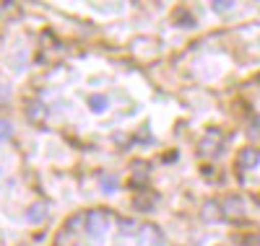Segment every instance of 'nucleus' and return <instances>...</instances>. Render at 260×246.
I'll return each mask as SVG.
<instances>
[{
    "instance_id": "f257e3e1",
    "label": "nucleus",
    "mask_w": 260,
    "mask_h": 246,
    "mask_svg": "<svg viewBox=\"0 0 260 246\" xmlns=\"http://www.w3.org/2000/svg\"><path fill=\"white\" fill-rule=\"evenodd\" d=\"M83 223H86V233L94 236V238H102L107 233V226H110V213L107 210H89Z\"/></svg>"
},
{
    "instance_id": "f03ea898",
    "label": "nucleus",
    "mask_w": 260,
    "mask_h": 246,
    "mask_svg": "<svg viewBox=\"0 0 260 246\" xmlns=\"http://www.w3.org/2000/svg\"><path fill=\"white\" fill-rule=\"evenodd\" d=\"M219 150H221V132L208 130L203 135V143H201V153L208 155V158H213V155H219Z\"/></svg>"
},
{
    "instance_id": "7ed1b4c3",
    "label": "nucleus",
    "mask_w": 260,
    "mask_h": 246,
    "mask_svg": "<svg viewBox=\"0 0 260 246\" xmlns=\"http://www.w3.org/2000/svg\"><path fill=\"white\" fill-rule=\"evenodd\" d=\"M138 241L143 246H164V233L156 226L146 223V226H141V231H138Z\"/></svg>"
},
{
    "instance_id": "20e7f679",
    "label": "nucleus",
    "mask_w": 260,
    "mask_h": 246,
    "mask_svg": "<svg viewBox=\"0 0 260 246\" xmlns=\"http://www.w3.org/2000/svg\"><path fill=\"white\" fill-rule=\"evenodd\" d=\"M221 210H224V215H229V218H242V215H245V202H242L240 197H229Z\"/></svg>"
},
{
    "instance_id": "39448f33",
    "label": "nucleus",
    "mask_w": 260,
    "mask_h": 246,
    "mask_svg": "<svg viewBox=\"0 0 260 246\" xmlns=\"http://www.w3.org/2000/svg\"><path fill=\"white\" fill-rule=\"evenodd\" d=\"M26 218L31 220V223H42L47 218V205L45 202H34L29 210H26Z\"/></svg>"
},
{
    "instance_id": "423d86ee",
    "label": "nucleus",
    "mask_w": 260,
    "mask_h": 246,
    "mask_svg": "<svg viewBox=\"0 0 260 246\" xmlns=\"http://www.w3.org/2000/svg\"><path fill=\"white\" fill-rule=\"evenodd\" d=\"M257 150H250V148H245L242 153H240V169H255L257 166Z\"/></svg>"
},
{
    "instance_id": "0eeeda50",
    "label": "nucleus",
    "mask_w": 260,
    "mask_h": 246,
    "mask_svg": "<svg viewBox=\"0 0 260 246\" xmlns=\"http://www.w3.org/2000/svg\"><path fill=\"white\" fill-rule=\"evenodd\" d=\"M26 114H29V119H31V122H42V119H45V114H47V111H45V106H42L39 101H34V104H29Z\"/></svg>"
},
{
    "instance_id": "6e6552de",
    "label": "nucleus",
    "mask_w": 260,
    "mask_h": 246,
    "mask_svg": "<svg viewBox=\"0 0 260 246\" xmlns=\"http://www.w3.org/2000/svg\"><path fill=\"white\" fill-rule=\"evenodd\" d=\"M107 106H110V101H107V96H91L89 99V109L91 111H96V114H102V111H107Z\"/></svg>"
},
{
    "instance_id": "1a4fd4ad",
    "label": "nucleus",
    "mask_w": 260,
    "mask_h": 246,
    "mask_svg": "<svg viewBox=\"0 0 260 246\" xmlns=\"http://www.w3.org/2000/svg\"><path fill=\"white\" fill-rule=\"evenodd\" d=\"M138 231H141V226L136 220H122L120 223V233L122 236H138Z\"/></svg>"
},
{
    "instance_id": "9d476101",
    "label": "nucleus",
    "mask_w": 260,
    "mask_h": 246,
    "mask_svg": "<svg viewBox=\"0 0 260 246\" xmlns=\"http://www.w3.org/2000/svg\"><path fill=\"white\" fill-rule=\"evenodd\" d=\"M102 192H107V194H112V192H117V179L115 176H102Z\"/></svg>"
},
{
    "instance_id": "9b49d317",
    "label": "nucleus",
    "mask_w": 260,
    "mask_h": 246,
    "mask_svg": "<svg viewBox=\"0 0 260 246\" xmlns=\"http://www.w3.org/2000/svg\"><path fill=\"white\" fill-rule=\"evenodd\" d=\"M219 215H221L219 205H216V202H206V208H203V218H206V220H216Z\"/></svg>"
},
{
    "instance_id": "f8f14e48",
    "label": "nucleus",
    "mask_w": 260,
    "mask_h": 246,
    "mask_svg": "<svg viewBox=\"0 0 260 246\" xmlns=\"http://www.w3.org/2000/svg\"><path fill=\"white\" fill-rule=\"evenodd\" d=\"M234 6V0H211V8L216 11V13H224V11H229Z\"/></svg>"
},
{
    "instance_id": "ddd939ff",
    "label": "nucleus",
    "mask_w": 260,
    "mask_h": 246,
    "mask_svg": "<svg viewBox=\"0 0 260 246\" xmlns=\"http://www.w3.org/2000/svg\"><path fill=\"white\" fill-rule=\"evenodd\" d=\"M13 135V127H11V122H0V140H8Z\"/></svg>"
},
{
    "instance_id": "4468645a",
    "label": "nucleus",
    "mask_w": 260,
    "mask_h": 246,
    "mask_svg": "<svg viewBox=\"0 0 260 246\" xmlns=\"http://www.w3.org/2000/svg\"><path fill=\"white\" fill-rule=\"evenodd\" d=\"M257 246H260V233H257Z\"/></svg>"
}]
</instances>
